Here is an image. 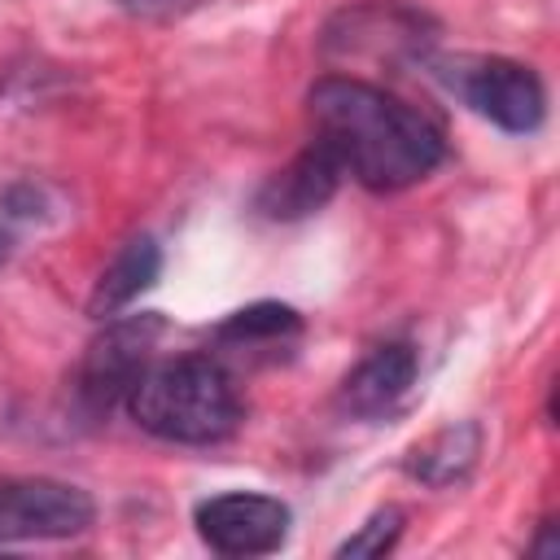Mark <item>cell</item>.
Wrapping results in <instances>:
<instances>
[{
  "label": "cell",
  "instance_id": "1",
  "mask_svg": "<svg viewBox=\"0 0 560 560\" xmlns=\"http://www.w3.org/2000/svg\"><path fill=\"white\" fill-rule=\"evenodd\" d=\"M306 109L315 140L337 158L341 175H354L372 192L411 188L446 158V136L433 118L363 79H319L306 92Z\"/></svg>",
  "mask_w": 560,
  "mask_h": 560
},
{
  "label": "cell",
  "instance_id": "2",
  "mask_svg": "<svg viewBox=\"0 0 560 560\" xmlns=\"http://www.w3.org/2000/svg\"><path fill=\"white\" fill-rule=\"evenodd\" d=\"M131 420L179 446H210L236 433L241 424V394L223 363L210 354H175L144 368L127 398Z\"/></svg>",
  "mask_w": 560,
  "mask_h": 560
},
{
  "label": "cell",
  "instance_id": "3",
  "mask_svg": "<svg viewBox=\"0 0 560 560\" xmlns=\"http://www.w3.org/2000/svg\"><path fill=\"white\" fill-rule=\"evenodd\" d=\"M433 70L472 114L490 118L494 127L512 136L542 127L547 92L529 66L512 57H446V61H433Z\"/></svg>",
  "mask_w": 560,
  "mask_h": 560
},
{
  "label": "cell",
  "instance_id": "4",
  "mask_svg": "<svg viewBox=\"0 0 560 560\" xmlns=\"http://www.w3.org/2000/svg\"><path fill=\"white\" fill-rule=\"evenodd\" d=\"M158 332H162L158 315H127L105 324V332L88 346L74 376V394L88 416H109L114 407H127L136 381L153 363Z\"/></svg>",
  "mask_w": 560,
  "mask_h": 560
},
{
  "label": "cell",
  "instance_id": "5",
  "mask_svg": "<svg viewBox=\"0 0 560 560\" xmlns=\"http://www.w3.org/2000/svg\"><path fill=\"white\" fill-rule=\"evenodd\" d=\"M88 490L52 477H0V542L74 538L92 525Z\"/></svg>",
  "mask_w": 560,
  "mask_h": 560
},
{
  "label": "cell",
  "instance_id": "6",
  "mask_svg": "<svg viewBox=\"0 0 560 560\" xmlns=\"http://www.w3.org/2000/svg\"><path fill=\"white\" fill-rule=\"evenodd\" d=\"M197 534L219 556H267L289 538V503L254 490H232L197 503Z\"/></svg>",
  "mask_w": 560,
  "mask_h": 560
},
{
  "label": "cell",
  "instance_id": "7",
  "mask_svg": "<svg viewBox=\"0 0 560 560\" xmlns=\"http://www.w3.org/2000/svg\"><path fill=\"white\" fill-rule=\"evenodd\" d=\"M337 184H341L337 158H332L319 140H311L284 171H276V175L258 188L254 206H258L262 219H276V223L306 219V214H315V210L328 206V197L337 192Z\"/></svg>",
  "mask_w": 560,
  "mask_h": 560
},
{
  "label": "cell",
  "instance_id": "8",
  "mask_svg": "<svg viewBox=\"0 0 560 560\" xmlns=\"http://www.w3.org/2000/svg\"><path fill=\"white\" fill-rule=\"evenodd\" d=\"M416 368H420V363H416V350H411L407 341H385V346H376L368 359H359L354 372L341 381L337 407H341L346 416L376 420V416L394 411V407L407 398V389H411V381H416Z\"/></svg>",
  "mask_w": 560,
  "mask_h": 560
},
{
  "label": "cell",
  "instance_id": "9",
  "mask_svg": "<svg viewBox=\"0 0 560 560\" xmlns=\"http://www.w3.org/2000/svg\"><path fill=\"white\" fill-rule=\"evenodd\" d=\"M158 271H162V249H158V241H153V236H131V241L109 258V267L96 276V289H92V298H88V311H92L96 319L122 311L127 302H136V298L158 280Z\"/></svg>",
  "mask_w": 560,
  "mask_h": 560
},
{
  "label": "cell",
  "instance_id": "10",
  "mask_svg": "<svg viewBox=\"0 0 560 560\" xmlns=\"http://www.w3.org/2000/svg\"><path fill=\"white\" fill-rule=\"evenodd\" d=\"M477 455H481V429L472 420H459V424H446L433 438H424L411 451L407 472L424 486H451L472 468Z\"/></svg>",
  "mask_w": 560,
  "mask_h": 560
},
{
  "label": "cell",
  "instance_id": "11",
  "mask_svg": "<svg viewBox=\"0 0 560 560\" xmlns=\"http://www.w3.org/2000/svg\"><path fill=\"white\" fill-rule=\"evenodd\" d=\"M302 337V315L284 302H254V306H241L232 311L219 328H214V341L228 346V350H284L289 341Z\"/></svg>",
  "mask_w": 560,
  "mask_h": 560
},
{
  "label": "cell",
  "instance_id": "12",
  "mask_svg": "<svg viewBox=\"0 0 560 560\" xmlns=\"http://www.w3.org/2000/svg\"><path fill=\"white\" fill-rule=\"evenodd\" d=\"M398 534H402V512L398 508H381V512L368 516V525L354 538H346L337 547V556H385L398 542Z\"/></svg>",
  "mask_w": 560,
  "mask_h": 560
},
{
  "label": "cell",
  "instance_id": "13",
  "mask_svg": "<svg viewBox=\"0 0 560 560\" xmlns=\"http://www.w3.org/2000/svg\"><path fill=\"white\" fill-rule=\"evenodd\" d=\"M118 4L136 18H179V13L197 9L201 0H118Z\"/></svg>",
  "mask_w": 560,
  "mask_h": 560
},
{
  "label": "cell",
  "instance_id": "14",
  "mask_svg": "<svg viewBox=\"0 0 560 560\" xmlns=\"http://www.w3.org/2000/svg\"><path fill=\"white\" fill-rule=\"evenodd\" d=\"M534 551H538V556H556V538H551V521L542 525V542H538Z\"/></svg>",
  "mask_w": 560,
  "mask_h": 560
},
{
  "label": "cell",
  "instance_id": "15",
  "mask_svg": "<svg viewBox=\"0 0 560 560\" xmlns=\"http://www.w3.org/2000/svg\"><path fill=\"white\" fill-rule=\"evenodd\" d=\"M4 254H9V245H4V236H0V262H4Z\"/></svg>",
  "mask_w": 560,
  "mask_h": 560
}]
</instances>
